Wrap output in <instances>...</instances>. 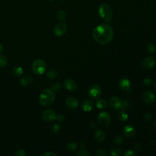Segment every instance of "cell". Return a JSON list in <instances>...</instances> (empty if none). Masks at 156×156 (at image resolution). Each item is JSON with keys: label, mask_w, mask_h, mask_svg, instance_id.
Returning <instances> with one entry per match:
<instances>
[{"label": "cell", "mask_w": 156, "mask_h": 156, "mask_svg": "<svg viewBox=\"0 0 156 156\" xmlns=\"http://www.w3.org/2000/svg\"><path fill=\"white\" fill-rule=\"evenodd\" d=\"M60 126L57 124H54L52 126V131L54 133H57L60 130Z\"/></svg>", "instance_id": "37"}, {"label": "cell", "mask_w": 156, "mask_h": 156, "mask_svg": "<svg viewBox=\"0 0 156 156\" xmlns=\"http://www.w3.org/2000/svg\"><path fill=\"white\" fill-rule=\"evenodd\" d=\"M92 36L98 43L107 44L111 41L113 37V30L110 25L102 24L93 29Z\"/></svg>", "instance_id": "1"}, {"label": "cell", "mask_w": 156, "mask_h": 156, "mask_svg": "<svg viewBox=\"0 0 156 156\" xmlns=\"http://www.w3.org/2000/svg\"><path fill=\"white\" fill-rule=\"evenodd\" d=\"M118 118L120 121H125L128 119V115L124 111H120L118 113Z\"/></svg>", "instance_id": "21"}, {"label": "cell", "mask_w": 156, "mask_h": 156, "mask_svg": "<svg viewBox=\"0 0 156 156\" xmlns=\"http://www.w3.org/2000/svg\"><path fill=\"white\" fill-rule=\"evenodd\" d=\"M99 16L107 23H110L113 19V11L111 7L107 3L100 4L98 9Z\"/></svg>", "instance_id": "3"}, {"label": "cell", "mask_w": 156, "mask_h": 156, "mask_svg": "<svg viewBox=\"0 0 156 156\" xmlns=\"http://www.w3.org/2000/svg\"><path fill=\"white\" fill-rule=\"evenodd\" d=\"M155 63V60L153 57L151 56H148L145 57L141 63L142 66L143 68L147 69H151L152 68Z\"/></svg>", "instance_id": "9"}, {"label": "cell", "mask_w": 156, "mask_h": 156, "mask_svg": "<svg viewBox=\"0 0 156 156\" xmlns=\"http://www.w3.org/2000/svg\"><path fill=\"white\" fill-rule=\"evenodd\" d=\"M55 100V94L52 90L44 89L39 96L40 104L43 107L50 106Z\"/></svg>", "instance_id": "2"}, {"label": "cell", "mask_w": 156, "mask_h": 156, "mask_svg": "<svg viewBox=\"0 0 156 156\" xmlns=\"http://www.w3.org/2000/svg\"><path fill=\"white\" fill-rule=\"evenodd\" d=\"M23 69L20 66H15L12 69V74L15 77H19L23 73Z\"/></svg>", "instance_id": "20"}, {"label": "cell", "mask_w": 156, "mask_h": 156, "mask_svg": "<svg viewBox=\"0 0 156 156\" xmlns=\"http://www.w3.org/2000/svg\"><path fill=\"white\" fill-rule=\"evenodd\" d=\"M57 75H58V74H57V71H55V69H50L47 73V77L50 79H54L56 78Z\"/></svg>", "instance_id": "22"}, {"label": "cell", "mask_w": 156, "mask_h": 156, "mask_svg": "<svg viewBox=\"0 0 156 156\" xmlns=\"http://www.w3.org/2000/svg\"><path fill=\"white\" fill-rule=\"evenodd\" d=\"M15 155H17V156H25L26 152L24 149H20L16 151V152L15 154Z\"/></svg>", "instance_id": "36"}, {"label": "cell", "mask_w": 156, "mask_h": 156, "mask_svg": "<svg viewBox=\"0 0 156 156\" xmlns=\"http://www.w3.org/2000/svg\"><path fill=\"white\" fill-rule=\"evenodd\" d=\"M110 154L113 156H120L122 154V152H121V149H119V148L114 147L111 149Z\"/></svg>", "instance_id": "24"}, {"label": "cell", "mask_w": 156, "mask_h": 156, "mask_svg": "<svg viewBox=\"0 0 156 156\" xmlns=\"http://www.w3.org/2000/svg\"><path fill=\"white\" fill-rule=\"evenodd\" d=\"M94 104L92 101L89 100H86L82 103L81 108L84 112H88L93 110V108H94Z\"/></svg>", "instance_id": "16"}, {"label": "cell", "mask_w": 156, "mask_h": 156, "mask_svg": "<svg viewBox=\"0 0 156 156\" xmlns=\"http://www.w3.org/2000/svg\"><path fill=\"white\" fill-rule=\"evenodd\" d=\"M130 81L126 77L122 78L119 82V88L124 91H128L130 88Z\"/></svg>", "instance_id": "15"}, {"label": "cell", "mask_w": 156, "mask_h": 156, "mask_svg": "<svg viewBox=\"0 0 156 156\" xmlns=\"http://www.w3.org/2000/svg\"><path fill=\"white\" fill-rule=\"evenodd\" d=\"M57 18L60 20H64L66 16V13L63 10H59L57 12Z\"/></svg>", "instance_id": "27"}, {"label": "cell", "mask_w": 156, "mask_h": 156, "mask_svg": "<svg viewBox=\"0 0 156 156\" xmlns=\"http://www.w3.org/2000/svg\"><path fill=\"white\" fill-rule=\"evenodd\" d=\"M110 115L107 112H102L99 114L98 118V122L100 126L103 127L107 126L110 123Z\"/></svg>", "instance_id": "5"}, {"label": "cell", "mask_w": 156, "mask_h": 156, "mask_svg": "<svg viewBox=\"0 0 156 156\" xmlns=\"http://www.w3.org/2000/svg\"><path fill=\"white\" fill-rule=\"evenodd\" d=\"M143 118L146 122H150L152 119V116L149 112H146L143 115Z\"/></svg>", "instance_id": "30"}, {"label": "cell", "mask_w": 156, "mask_h": 156, "mask_svg": "<svg viewBox=\"0 0 156 156\" xmlns=\"http://www.w3.org/2000/svg\"><path fill=\"white\" fill-rule=\"evenodd\" d=\"M90 126H91V128H94V127H96V123H94V122H92V123L90 124Z\"/></svg>", "instance_id": "42"}, {"label": "cell", "mask_w": 156, "mask_h": 156, "mask_svg": "<svg viewBox=\"0 0 156 156\" xmlns=\"http://www.w3.org/2000/svg\"><path fill=\"white\" fill-rule=\"evenodd\" d=\"M123 141H124V138L122 136L118 135L115 138L113 142L116 144H120L123 143Z\"/></svg>", "instance_id": "28"}, {"label": "cell", "mask_w": 156, "mask_h": 156, "mask_svg": "<svg viewBox=\"0 0 156 156\" xmlns=\"http://www.w3.org/2000/svg\"><path fill=\"white\" fill-rule=\"evenodd\" d=\"M7 63V57L5 55H0V68L4 67Z\"/></svg>", "instance_id": "26"}, {"label": "cell", "mask_w": 156, "mask_h": 156, "mask_svg": "<svg viewBox=\"0 0 156 156\" xmlns=\"http://www.w3.org/2000/svg\"><path fill=\"white\" fill-rule=\"evenodd\" d=\"M67 30V26L65 23H60L57 24L54 28V34L55 36L61 37L65 34Z\"/></svg>", "instance_id": "7"}, {"label": "cell", "mask_w": 156, "mask_h": 156, "mask_svg": "<svg viewBox=\"0 0 156 156\" xmlns=\"http://www.w3.org/2000/svg\"><path fill=\"white\" fill-rule=\"evenodd\" d=\"M4 49V47H3V45L0 43V53H1L2 52Z\"/></svg>", "instance_id": "43"}, {"label": "cell", "mask_w": 156, "mask_h": 156, "mask_svg": "<svg viewBox=\"0 0 156 156\" xmlns=\"http://www.w3.org/2000/svg\"><path fill=\"white\" fill-rule=\"evenodd\" d=\"M48 1H54V0H48Z\"/></svg>", "instance_id": "45"}, {"label": "cell", "mask_w": 156, "mask_h": 156, "mask_svg": "<svg viewBox=\"0 0 156 156\" xmlns=\"http://www.w3.org/2000/svg\"><path fill=\"white\" fill-rule=\"evenodd\" d=\"M32 77L30 75H25L23 77H22L20 80V84L23 87H26L30 84L32 82Z\"/></svg>", "instance_id": "17"}, {"label": "cell", "mask_w": 156, "mask_h": 156, "mask_svg": "<svg viewBox=\"0 0 156 156\" xmlns=\"http://www.w3.org/2000/svg\"><path fill=\"white\" fill-rule=\"evenodd\" d=\"M66 149L69 152H74L77 149V145H76V143H73V142L69 143L66 145Z\"/></svg>", "instance_id": "23"}, {"label": "cell", "mask_w": 156, "mask_h": 156, "mask_svg": "<svg viewBox=\"0 0 156 156\" xmlns=\"http://www.w3.org/2000/svg\"><path fill=\"white\" fill-rule=\"evenodd\" d=\"M46 69V65L42 59H36L32 65V70L37 75L43 74Z\"/></svg>", "instance_id": "4"}, {"label": "cell", "mask_w": 156, "mask_h": 156, "mask_svg": "<svg viewBox=\"0 0 156 156\" xmlns=\"http://www.w3.org/2000/svg\"><path fill=\"white\" fill-rule=\"evenodd\" d=\"M153 83V80L148 77H146L143 80V83L146 86H151Z\"/></svg>", "instance_id": "33"}, {"label": "cell", "mask_w": 156, "mask_h": 156, "mask_svg": "<svg viewBox=\"0 0 156 156\" xmlns=\"http://www.w3.org/2000/svg\"><path fill=\"white\" fill-rule=\"evenodd\" d=\"M90 155V154L86 150L80 151L77 154V155H78V156H88Z\"/></svg>", "instance_id": "32"}, {"label": "cell", "mask_w": 156, "mask_h": 156, "mask_svg": "<svg viewBox=\"0 0 156 156\" xmlns=\"http://www.w3.org/2000/svg\"><path fill=\"white\" fill-rule=\"evenodd\" d=\"M105 133L102 130H98L94 134V138L99 142H102L105 139Z\"/></svg>", "instance_id": "18"}, {"label": "cell", "mask_w": 156, "mask_h": 156, "mask_svg": "<svg viewBox=\"0 0 156 156\" xmlns=\"http://www.w3.org/2000/svg\"><path fill=\"white\" fill-rule=\"evenodd\" d=\"M65 105L70 109H75L79 106V101L75 98L69 97L65 100Z\"/></svg>", "instance_id": "11"}, {"label": "cell", "mask_w": 156, "mask_h": 156, "mask_svg": "<svg viewBox=\"0 0 156 156\" xmlns=\"http://www.w3.org/2000/svg\"><path fill=\"white\" fill-rule=\"evenodd\" d=\"M58 122H64V121L65 120V118L63 115H58L56 116V119H55Z\"/></svg>", "instance_id": "38"}, {"label": "cell", "mask_w": 156, "mask_h": 156, "mask_svg": "<svg viewBox=\"0 0 156 156\" xmlns=\"http://www.w3.org/2000/svg\"><path fill=\"white\" fill-rule=\"evenodd\" d=\"M154 126H155V127L156 128V120H155V122H154Z\"/></svg>", "instance_id": "44"}, {"label": "cell", "mask_w": 156, "mask_h": 156, "mask_svg": "<svg viewBox=\"0 0 156 156\" xmlns=\"http://www.w3.org/2000/svg\"><path fill=\"white\" fill-rule=\"evenodd\" d=\"M134 147L136 150H140L141 147V144L140 143L138 142L134 144Z\"/></svg>", "instance_id": "40"}, {"label": "cell", "mask_w": 156, "mask_h": 156, "mask_svg": "<svg viewBox=\"0 0 156 156\" xmlns=\"http://www.w3.org/2000/svg\"><path fill=\"white\" fill-rule=\"evenodd\" d=\"M143 99L145 103L150 104L154 102L155 99V96L151 91H147L143 93Z\"/></svg>", "instance_id": "13"}, {"label": "cell", "mask_w": 156, "mask_h": 156, "mask_svg": "<svg viewBox=\"0 0 156 156\" xmlns=\"http://www.w3.org/2000/svg\"><path fill=\"white\" fill-rule=\"evenodd\" d=\"M110 106L115 109H119L121 107L122 101L117 96H112L108 100Z\"/></svg>", "instance_id": "10"}, {"label": "cell", "mask_w": 156, "mask_h": 156, "mask_svg": "<svg viewBox=\"0 0 156 156\" xmlns=\"http://www.w3.org/2000/svg\"><path fill=\"white\" fill-rule=\"evenodd\" d=\"M42 155L43 156H56L57 154H55L54 152L49 151V152H46L44 153Z\"/></svg>", "instance_id": "39"}, {"label": "cell", "mask_w": 156, "mask_h": 156, "mask_svg": "<svg viewBox=\"0 0 156 156\" xmlns=\"http://www.w3.org/2000/svg\"><path fill=\"white\" fill-rule=\"evenodd\" d=\"M123 133L126 138H132L135 133V129L131 124L127 125L124 128Z\"/></svg>", "instance_id": "12"}, {"label": "cell", "mask_w": 156, "mask_h": 156, "mask_svg": "<svg viewBox=\"0 0 156 156\" xmlns=\"http://www.w3.org/2000/svg\"><path fill=\"white\" fill-rule=\"evenodd\" d=\"M96 155L98 156H106L107 155V153L105 150L98 149L96 152Z\"/></svg>", "instance_id": "31"}, {"label": "cell", "mask_w": 156, "mask_h": 156, "mask_svg": "<svg viewBox=\"0 0 156 156\" xmlns=\"http://www.w3.org/2000/svg\"><path fill=\"white\" fill-rule=\"evenodd\" d=\"M135 155H136V153L134 152V151L132 149L127 150L124 153V156H135Z\"/></svg>", "instance_id": "35"}, {"label": "cell", "mask_w": 156, "mask_h": 156, "mask_svg": "<svg viewBox=\"0 0 156 156\" xmlns=\"http://www.w3.org/2000/svg\"><path fill=\"white\" fill-rule=\"evenodd\" d=\"M85 146V142L84 141H82L80 143V147H83Z\"/></svg>", "instance_id": "41"}, {"label": "cell", "mask_w": 156, "mask_h": 156, "mask_svg": "<svg viewBox=\"0 0 156 156\" xmlns=\"http://www.w3.org/2000/svg\"><path fill=\"white\" fill-rule=\"evenodd\" d=\"M101 93V87L97 84L92 85L88 90V94L89 96L92 98L93 99H98Z\"/></svg>", "instance_id": "6"}, {"label": "cell", "mask_w": 156, "mask_h": 156, "mask_svg": "<svg viewBox=\"0 0 156 156\" xmlns=\"http://www.w3.org/2000/svg\"><path fill=\"white\" fill-rule=\"evenodd\" d=\"M96 105L98 108L104 109V108H105L107 107V103L105 100H104L103 99H99L96 101Z\"/></svg>", "instance_id": "19"}, {"label": "cell", "mask_w": 156, "mask_h": 156, "mask_svg": "<svg viewBox=\"0 0 156 156\" xmlns=\"http://www.w3.org/2000/svg\"><path fill=\"white\" fill-rule=\"evenodd\" d=\"M63 85L65 88L69 90V91H74L76 90V88H77V84L76 83V82L71 79H67L66 80H65L64 82H63Z\"/></svg>", "instance_id": "14"}, {"label": "cell", "mask_w": 156, "mask_h": 156, "mask_svg": "<svg viewBox=\"0 0 156 156\" xmlns=\"http://www.w3.org/2000/svg\"><path fill=\"white\" fill-rule=\"evenodd\" d=\"M56 114L54 111L48 109L43 112L41 114V118L46 121H51L56 119Z\"/></svg>", "instance_id": "8"}, {"label": "cell", "mask_w": 156, "mask_h": 156, "mask_svg": "<svg viewBox=\"0 0 156 156\" xmlns=\"http://www.w3.org/2000/svg\"><path fill=\"white\" fill-rule=\"evenodd\" d=\"M60 89H61V85L58 83H55L52 86V90L53 91V92L58 93L59 92Z\"/></svg>", "instance_id": "29"}, {"label": "cell", "mask_w": 156, "mask_h": 156, "mask_svg": "<svg viewBox=\"0 0 156 156\" xmlns=\"http://www.w3.org/2000/svg\"><path fill=\"white\" fill-rule=\"evenodd\" d=\"M129 102L127 100H123L122 101V105H121V108L122 110L127 109V108L129 107Z\"/></svg>", "instance_id": "34"}, {"label": "cell", "mask_w": 156, "mask_h": 156, "mask_svg": "<svg viewBox=\"0 0 156 156\" xmlns=\"http://www.w3.org/2000/svg\"><path fill=\"white\" fill-rule=\"evenodd\" d=\"M156 50V47L154 44L149 43L146 46V51L149 53H152Z\"/></svg>", "instance_id": "25"}, {"label": "cell", "mask_w": 156, "mask_h": 156, "mask_svg": "<svg viewBox=\"0 0 156 156\" xmlns=\"http://www.w3.org/2000/svg\"><path fill=\"white\" fill-rule=\"evenodd\" d=\"M155 89H156V83H155Z\"/></svg>", "instance_id": "46"}]
</instances>
